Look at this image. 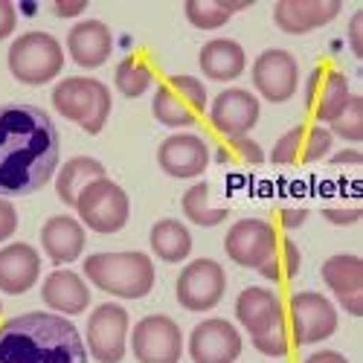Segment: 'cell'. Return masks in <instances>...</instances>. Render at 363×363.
Returning a JSON list of instances; mask_svg holds the SVG:
<instances>
[{"instance_id": "cell-18", "label": "cell", "mask_w": 363, "mask_h": 363, "mask_svg": "<svg viewBox=\"0 0 363 363\" xmlns=\"http://www.w3.org/2000/svg\"><path fill=\"white\" fill-rule=\"evenodd\" d=\"M331 145L335 137L328 134V128L323 125H294L291 131H285L274 151H270V163L277 166H308L317 163L323 157L331 155Z\"/></svg>"}, {"instance_id": "cell-27", "label": "cell", "mask_w": 363, "mask_h": 363, "mask_svg": "<svg viewBox=\"0 0 363 363\" xmlns=\"http://www.w3.org/2000/svg\"><path fill=\"white\" fill-rule=\"evenodd\" d=\"M99 177H108V174H105V166L96 157H87V155L70 157L67 163H62V169H58V174H55L58 201L67 203V206H76L84 186H90Z\"/></svg>"}, {"instance_id": "cell-14", "label": "cell", "mask_w": 363, "mask_h": 363, "mask_svg": "<svg viewBox=\"0 0 363 363\" xmlns=\"http://www.w3.org/2000/svg\"><path fill=\"white\" fill-rule=\"evenodd\" d=\"M186 349L192 363H235L245 343H241V331L230 320L209 317L192 328Z\"/></svg>"}, {"instance_id": "cell-38", "label": "cell", "mask_w": 363, "mask_h": 363, "mask_svg": "<svg viewBox=\"0 0 363 363\" xmlns=\"http://www.w3.org/2000/svg\"><path fill=\"white\" fill-rule=\"evenodd\" d=\"M18 26V9L12 0H0V41H6Z\"/></svg>"}, {"instance_id": "cell-42", "label": "cell", "mask_w": 363, "mask_h": 363, "mask_svg": "<svg viewBox=\"0 0 363 363\" xmlns=\"http://www.w3.org/2000/svg\"><path fill=\"white\" fill-rule=\"evenodd\" d=\"M302 363H349V357L340 354V352H335V349H320V352L308 354Z\"/></svg>"}, {"instance_id": "cell-32", "label": "cell", "mask_w": 363, "mask_h": 363, "mask_svg": "<svg viewBox=\"0 0 363 363\" xmlns=\"http://www.w3.org/2000/svg\"><path fill=\"white\" fill-rule=\"evenodd\" d=\"M216 163H221V166H262L264 148L250 137H230L216 148Z\"/></svg>"}, {"instance_id": "cell-35", "label": "cell", "mask_w": 363, "mask_h": 363, "mask_svg": "<svg viewBox=\"0 0 363 363\" xmlns=\"http://www.w3.org/2000/svg\"><path fill=\"white\" fill-rule=\"evenodd\" d=\"M250 340H253V346L264 357H285L288 354V346H291V337H288V328L285 325H277V328L264 331V335H256Z\"/></svg>"}, {"instance_id": "cell-43", "label": "cell", "mask_w": 363, "mask_h": 363, "mask_svg": "<svg viewBox=\"0 0 363 363\" xmlns=\"http://www.w3.org/2000/svg\"><path fill=\"white\" fill-rule=\"evenodd\" d=\"M363 163V155L357 148H343L337 155H331V166H360Z\"/></svg>"}, {"instance_id": "cell-6", "label": "cell", "mask_w": 363, "mask_h": 363, "mask_svg": "<svg viewBox=\"0 0 363 363\" xmlns=\"http://www.w3.org/2000/svg\"><path fill=\"white\" fill-rule=\"evenodd\" d=\"M209 96L201 79L195 76H169L157 84L155 99H151V113L166 128H189L206 113Z\"/></svg>"}, {"instance_id": "cell-10", "label": "cell", "mask_w": 363, "mask_h": 363, "mask_svg": "<svg viewBox=\"0 0 363 363\" xmlns=\"http://www.w3.org/2000/svg\"><path fill=\"white\" fill-rule=\"evenodd\" d=\"M131 352L137 363H180L184 331L166 314H148L131 328Z\"/></svg>"}, {"instance_id": "cell-33", "label": "cell", "mask_w": 363, "mask_h": 363, "mask_svg": "<svg viewBox=\"0 0 363 363\" xmlns=\"http://www.w3.org/2000/svg\"><path fill=\"white\" fill-rule=\"evenodd\" d=\"M184 12L195 29H221L233 18L224 6V0H186Z\"/></svg>"}, {"instance_id": "cell-16", "label": "cell", "mask_w": 363, "mask_h": 363, "mask_svg": "<svg viewBox=\"0 0 363 363\" xmlns=\"http://www.w3.org/2000/svg\"><path fill=\"white\" fill-rule=\"evenodd\" d=\"M277 238H279L277 227L270 221H264V218H241L227 230L224 250L238 267L259 270V264L270 256V250H274Z\"/></svg>"}, {"instance_id": "cell-3", "label": "cell", "mask_w": 363, "mask_h": 363, "mask_svg": "<svg viewBox=\"0 0 363 363\" xmlns=\"http://www.w3.org/2000/svg\"><path fill=\"white\" fill-rule=\"evenodd\" d=\"M84 279L119 299H143L155 288V262L148 253H94L84 259Z\"/></svg>"}, {"instance_id": "cell-15", "label": "cell", "mask_w": 363, "mask_h": 363, "mask_svg": "<svg viewBox=\"0 0 363 363\" xmlns=\"http://www.w3.org/2000/svg\"><path fill=\"white\" fill-rule=\"evenodd\" d=\"M349 99H352V87L340 70L328 67V65H320L311 70V76L306 82V111L314 116V123L331 125L343 113Z\"/></svg>"}, {"instance_id": "cell-28", "label": "cell", "mask_w": 363, "mask_h": 363, "mask_svg": "<svg viewBox=\"0 0 363 363\" xmlns=\"http://www.w3.org/2000/svg\"><path fill=\"white\" fill-rule=\"evenodd\" d=\"M148 245H151V253H155L160 262L177 264V262H186L192 253V233L184 221L160 218L148 233Z\"/></svg>"}, {"instance_id": "cell-37", "label": "cell", "mask_w": 363, "mask_h": 363, "mask_svg": "<svg viewBox=\"0 0 363 363\" xmlns=\"http://www.w3.org/2000/svg\"><path fill=\"white\" fill-rule=\"evenodd\" d=\"M18 233V209L9 198H0V245Z\"/></svg>"}, {"instance_id": "cell-8", "label": "cell", "mask_w": 363, "mask_h": 363, "mask_svg": "<svg viewBox=\"0 0 363 363\" xmlns=\"http://www.w3.org/2000/svg\"><path fill=\"white\" fill-rule=\"evenodd\" d=\"M128 331H131L128 311L116 306V302H102V306L90 311L84 325L87 354L99 363H119L128 349Z\"/></svg>"}, {"instance_id": "cell-31", "label": "cell", "mask_w": 363, "mask_h": 363, "mask_svg": "<svg viewBox=\"0 0 363 363\" xmlns=\"http://www.w3.org/2000/svg\"><path fill=\"white\" fill-rule=\"evenodd\" d=\"M180 206H184V216L195 227H218L230 216L227 206H213V203H209V184H206V180L189 186L184 192V198H180Z\"/></svg>"}, {"instance_id": "cell-30", "label": "cell", "mask_w": 363, "mask_h": 363, "mask_svg": "<svg viewBox=\"0 0 363 363\" xmlns=\"http://www.w3.org/2000/svg\"><path fill=\"white\" fill-rule=\"evenodd\" d=\"M299 267H302V253L296 247V241L294 238H277L270 256L259 264V274L267 282H288L299 274Z\"/></svg>"}, {"instance_id": "cell-36", "label": "cell", "mask_w": 363, "mask_h": 363, "mask_svg": "<svg viewBox=\"0 0 363 363\" xmlns=\"http://www.w3.org/2000/svg\"><path fill=\"white\" fill-rule=\"evenodd\" d=\"M363 216L360 203H331V206H323V218L335 227H352L357 224Z\"/></svg>"}, {"instance_id": "cell-44", "label": "cell", "mask_w": 363, "mask_h": 363, "mask_svg": "<svg viewBox=\"0 0 363 363\" xmlns=\"http://www.w3.org/2000/svg\"><path fill=\"white\" fill-rule=\"evenodd\" d=\"M0 314H4V299H0Z\"/></svg>"}, {"instance_id": "cell-34", "label": "cell", "mask_w": 363, "mask_h": 363, "mask_svg": "<svg viewBox=\"0 0 363 363\" xmlns=\"http://www.w3.org/2000/svg\"><path fill=\"white\" fill-rule=\"evenodd\" d=\"M328 134L331 137H340L346 143H360L363 140V96H354L352 94V99L343 108V113L328 125Z\"/></svg>"}, {"instance_id": "cell-22", "label": "cell", "mask_w": 363, "mask_h": 363, "mask_svg": "<svg viewBox=\"0 0 363 363\" xmlns=\"http://www.w3.org/2000/svg\"><path fill=\"white\" fill-rule=\"evenodd\" d=\"M340 0H279L274 6V21L288 35H308L328 26L340 15Z\"/></svg>"}, {"instance_id": "cell-23", "label": "cell", "mask_w": 363, "mask_h": 363, "mask_svg": "<svg viewBox=\"0 0 363 363\" xmlns=\"http://www.w3.org/2000/svg\"><path fill=\"white\" fill-rule=\"evenodd\" d=\"M41 279V256L26 241H12L0 247V291L9 296H21L33 291Z\"/></svg>"}, {"instance_id": "cell-24", "label": "cell", "mask_w": 363, "mask_h": 363, "mask_svg": "<svg viewBox=\"0 0 363 363\" xmlns=\"http://www.w3.org/2000/svg\"><path fill=\"white\" fill-rule=\"evenodd\" d=\"M67 52L82 70L102 67L113 52V35H111L108 23H102L96 18L73 23L67 33Z\"/></svg>"}, {"instance_id": "cell-21", "label": "cell", "mask_w": 363, "mask_h": 363, "mask_svg": "<svg viewBox=\"0 0 363 363\" xmlns=\"http://www.w3.org/2000/svg\"><path fill=\"white\" fill-rule=\"evenodd\" d=\"M41 299L52 314L76 317L90 308V285L70 267H55L41 282Z\"/></svg>"}, {"instance_id": "cell-7", "label": "cell", "mask_w": 363, "mask_h": 363, "mask_svg": "<svg viewBox=\"0 0 363 363\" xmlns=\"http://www.w3.org/2000/svg\"><path fill=\"white\" fill-rule=\"evenodd\" d=\"M73 209L79 213L82 227L94 230L99 235L119 233L131 218V201H128L125 189L111 177H99L90 186H84V192L79 195Z\"/></svg>"}, {"instance_id": "cell-20", "label": "cell", "mask_w": 363, "mask_h": 363, "mask_svg": "<svg viewBox=\"0 0 363 363\" xmlns=\"http://www.w3.org/2000/svg\"><path fill=\"white\" fill-rule=\"evenodd\" d=\"M235 320L241 323V328H245L250 337H256L277 325H285V306L277 291L250 285L235 299Z\"/></svg>"}, {"instance_id": "cell-19", "label": "cell", "mask_w": 363, "mask_h": 363, "mask_svg": "<svg viewBox=\"0 0 363 363\" xmlns=\"http://www.w3.org/2000/svg\"><path fill=\"white\" fill-rule=\"evenodd\" d=\"M320 274L340 308L352 317H363V259L354 253H335L323 262Z\"/></svg>"}, {"instance_id": "cell-5", "label": "cell", "mask_w": 363, "mask_h": 363, "mask_svg": "<svg viewBox=\"0 0 363 363\" xmlns=\"http://www.w3.org/2000/svg\"><path fill=\"white\" fill-rule=\"evenodd\" d=\"M6 65L21 84H50L65 70V47L50 33H23L12 41Z\"/></svg>"}, {"instance_id": "cell-2", "label": "cell", "mask_w": 363, "mask_h": 363, "mask_svg": "<svg viewBox=\"0 0 363 363\" xmlns=\"http://www.w3.org/2000/svg\"><path fill=\"white\" fill-rule=\"evenodd\" d=\"M0 363H90V354L70 317L29 311L0 325Z\"/></svg>"}, {"instance_id": "cell-4", "label": "cell", "mask_w": 363, "mask_h": 363, "mask_svg": "<svg viewBox=\"0 0 363 363\" xmlns=\"http://www.w3.org/2000/svg\"><path fill=\"white\" fill-rule=\"evenodd\" d=\"M52 108L65 119L76 123L87 134H99L108 125L113 108L111 90L94 76H67L52 87Z\"/></svg>"}, {"instance_id": "cell-11", "label": "cell", "mask_w": 363, "mask_h": 363, "mask_svg": "<svg viewBox=\"0 0 363 363\" xmlns=\"http://www.w3.org/2000/svg\"><path fill=\"white\" fill-rule=\"evenodd\" d=\"M227 294V274L216 259L189 262L174 282V296L186 311H209Z\"/></svg>"}, {"instance_id": "cell-29", "label": "cell", "mask_w": 363, "mask_h": 363, "mask_svg": "<svg viewBox=\"0 0 363 363\" xmlns=\"http://www.w3.org/2000/svg\"><path fill=\"white\" fill-rule=\"evenodd\" d=\"M113 84L125 99H140L155 84V67L143 55H125L113 70Z\"/></svg>"}, {"instance_id": "cell-25", "label": "cell", "mask_w": 363, "mask_h": 363, "mask_svg": "<svg viewBox=\"0 0 363 363\" xmlns=\"http://www.w3.org/2000/svg\"><path fill=\"white\" fill-rule=\"evenodd\" d=\"M87 233L73 216H52L41 227V247L52 264H70L84 253Z\"/></svg>"}, {"instance_id": "cell-9", "label": "cell", "mask_w": 363, "mask_h": 363, "mask_svg": "<svg viewBox=\"0 0 363 363\" xmlns=\"http://www.w3.org/2000/svg\"><path fill=\"white\" fill-rule=\"evenodd\" d=\"M291 314V337L296 346H317L337 331V308L328 296L317 291H299L288 302Z\"/></svg>"}, {"instance_id": "cell-17", "label": "cell", "mask_w": 363, "mask_h": 363, "mask_svg": "<svg viewBox=\"0 0 363 363\" xmlns=\"http://www.w3.org/2000/svg\"><path fill=\"white\" fill-rule=\"evenodd\" d=\"M213 160V151H209V143L201 137V134H192V131H180V134H172L160 143L157 148V163L160 169L169 174V177H177V180H192V177H201Z\"/></svg>"}, {"instance_id": "cell-1", "label": "cell", "mask_w": 363, "mask_h": 363, "mask_svg": "<svg viewBox=\"0 0 363 363\" xmlns=\"http://www.w3.org/2000/svg\"><path fill=\"white\" fill-rule=\"evenodd\" d=\"M62 157V137L38 105H0V198H23L44 189Z\"/></svg>"}, {"instance_id": "cell-26", "label": "cell", "mask_w": 363, "mask_h": 363, "mask_svg": "<svg viewBox=\"0 0 363 363\" xmlns=\"http://www.w3.org/2000/svg\"><path fill=\"white\" fill-rule=\"evenodd\" d=\"M201 73L213 82H233L245 73L247 67V52L233 38H213L206 41L198 52Z\"/></svg>"}, {"instance_id": "cell-40", "label": "cell", "mask_w": 363, "mask_h": 363, "mask_svg": "<svg viewBox=\"0 0 363 363\" xmlns=\"http://www.w3.org/2000/svg\"><path fill=\"white\" fill-rule=\"evenodd\" d=\"M308 218V209L306 206H282L279 209V224L282 230H299Z\"/></svg>"}, {"instance_id": "cell-39", "label": "cell", "mask_w": 363, "mask_h": 363, "mask_svg": "<svg viewBox=\"0 0 363 363\" xmlns=\"http://www.w3.org/2000/svg\"><path fill=\"white\" fill-rule=\"evenodd\" d=\"M349 47L354 58H363V9H357L349 21Z\"/></svg>"}, {"instance_id": "cell-41", "label": "cell", "mask_w": 363, "mask_h": 363, "mask_svg": "<svg viewBox=\"0 0 363 363\" xmlns=\"http://www.w3.org/2000/svg\"><path fill=\"white\" fill-rule=\"evenodd\" d=\"M84 9H87V0H70V4H65V0H55V4H52L55 18H79Z\"/></svg>"}, {"instance_id": "cell-13", "label": "cell", "mask_w": 363, "mask_h": 363, "mask_svg": "<svg viewBox=\"0 0 363 363\" xmlns=\"http://www.w3.org/2000/svg\"><path fill=\"white\" fill-rule=\"evenodd\" d=\"M259 113H262V105L256 94H250L245 87H227L209 105V125L224 140L247 137L259 123Z\"/></svg>"}, {"instance_id": "cell-12", "label": "cell", "mask_w": 363, "mask_h": 363, "mask_svg": "<svg viewBox=\"0 0 363 363\" xmlns=\"http://www.w3.org/2000/svg\"><path fill=\"white\" fill-rule=\"evenodd\" d=\"M253 87L259 90V96L274 102V105H282L288 99H294L296 87H299V65L294 52L288 50H264L256 62H253Z\"/></svg>"}]
</instances>
